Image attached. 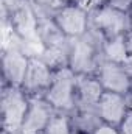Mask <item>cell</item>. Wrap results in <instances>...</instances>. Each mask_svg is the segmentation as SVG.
<instances>
[{"instance_id": "7402d4cb", "label": "cell", "mask_w": 132, "mask_h": 134, "mask_svg": "<svg viewBox=\"0 0 132 134\" xmlns=\"http://www.w3.org/2000/svg\"><path fill=\"white\" fill-rule=\"evenodd\" d=\"M126 13H128V17H129V25H131V28H132V5L129 6V9Z\"/></svg>"}, {"instance_id": "9c48e42d", "label": "cell", "mask_w": 132, "mask_h": 134, "mask_svg": "<svg viewBox=\"0 0 132 134\" xmlns=\"http://www.w3.org/2000/svg\"><path fill=\"white\" fill-rule=\"evenodd\" d=\"M95 111L103 123L120 126L129 114V95L104 91Z\"/></svg>"}, {"instance_id": "e0dca14e", "label": "cell", "mask_w": 132, "mask_h": 134, "mask_svg": "<svg viewBox=\"0 0 132 134\" xmlns=\"http://www.w3.org/2000/svg\"><path fill=\"white\" fill-rule=\"evenodd\" d=\"M93 134H121L120 133V126H113L109 123H101L98 126V130Z\"/></svg>"}, {"instance_id": "7a4b0ae2", "label": "cell", "mask_w": 132, "mask_h": 134, "mask_svg": "<svg viewBox=\"0 0 132 134\" xmlns=\"http://www.w3.org/2000/svg\"><path fill=\"white\" fill-rule=\"evenodd\" d=\"M76 81L78 75L68 67L55 70L51 84L47 89L44 98L56 112L70 114L76 109Z\"/></svg>"}, {"instance_id": "9a60e30c", "label": "cell", "mask_w": 132, "mask_h": 134, "mask_svg": "<svg viewBox=\"0 0 132 134\" xmlns=\"http://www.w3.org/2000/svg\"><path fill=\"white\" fill-rule=\"evenodd\" d=\"M44 134H73L70 125V115L64 112H56Z\"/></svg>"}, {"instance_id": "52a82bcc", "label": "cell", "mask_w": 132, "mask_h": 134, "mask_svg": "<svg viewBox=\"0 0 132 134\" xmlns=\"http://www.w3.org/2000/svg\"><path fill=\"white\" fill-rule=\"evenodd\" d=\"M30 55L20 47H8L2 50V86L22 87L25 80Z\"/></svg>"}, {"instance_id": "cb8c5ba5", "label": "cell", "mask_w": 132, "mask_h": 134, "mask_svg": "<svg viewBox=\"0 0 132 134\" xmlns=\"http://www.w3.org/2000/svg\"><path fill=\"white\" fill-rule=\"evenodd\" d=\"M2 134H17V133H11V131H6V130H2Z\"/></svg>"}, {"instance_id": "d6986e66", "label": "cell", "mask_w": 132, "mask_h": 134, "mask_svg": "<svg viewBox=\"0 0 132 134\" xmlns=\"http://www.w3.org/2000/svg\"><path fill=\"white\" fill-rule=\"evenodd\" d=\"M124 44H126V50L129 55V63H132V28H129L124 33Z\"/></svg>"}, {"instance_id": "ba28073f", "label": "cell", "mask_w": 132, "mask_h": 134, "mask_svg": "<svg viewBox=\"0 0 132 134\" xmlns=\"http://www.w3.org/2000/svg\"><path fill=\"white\" fill-rule=\"evenodd\" d=\"M55 70L40 56H31L25 80L22 83V91L30 97H44L51 84Z\"/></svg>"}, {"instance_id": "7c38bea8", "label": "cell", "mask_w": 132, "mask_h": 134, "mask_svg": "<svg viewBox=\"0 0 132 134\" xmlns=\"http://www.w3.org/2000/svg\"><path fill=\"white\" fill-rule=\"evenodd\" d=\"M70 39H67L59 30V27L55 24L51 17H39L37 22V42L40 48H56L64 47L68 44Z\"/></svg>"}, {"instance_id": "5b68a950", "label": "cell", "mask_w": 132, "mask_h": 134, "mask_svg": "<svg viewBox=\"0 0 132 134\" xmlns=\"http://www.w3.org/2000/svg\"><path fill=\"white\" fill-rule=\"evenodd\" d=\"M67 39L82 37L90 28V11L82 5L65 3L51 16Z\"/></svg>"}, {"instance_id": "8fae6325", "label": "cell", "mask_w": 132, "mask_h": 134, "mask_svg": "<svg viewBox=\"0 0 132 134\" xmlns=\"http://www.w3.org/2000/svg\"><path fill=\"white\" fill-rule=\"evenodd\" d=\"M104 89L97 75H78L76 109H95Z\"/></svg>"}, {"instance_id": "4fadbf2b", "label": "cell", "mask_w": 132, "mask_h": 134, "mask_svg": "<svg viewBox=\"0 0 132 134\" xmlns=\"http://www.w3.org/2000/svg\"><path fill=\"white\" fill-rule=\"evenodd\" d=\"M68 115L73 134H93L103 123L95 109H75Z\"/></svg>"}, {"instance_id": "3957f363", "label": "cell", "mask_w": 132, "mask_h": 134, "mask_svg": "<svg viewBox=\"0 0 132 134\" xmlns=\"http://www.w3.org/2000/svg\"><path fill=\"white\" fill-rule=\"evenodd\" d=\"M30 97L22 91V87L2 86L0 92V117L2 130L20 134L22 123L28 112Z\"/></svg>"}, {"instance_id": "8992f818", "label": "cell", "mask_w": 132, "mask_h": 134, "mask_svg": "<svg viewBox=\"0 0 132 134\" xmlns=\"http://www.w3.org/2000/svg\"><path fill=\"white\" fill-rule=\"evenodd\" d=\"M95 75L104 91L123 95L132 94V72L128 64H118L103 59Z\"/></svg>"}, {"instance_id": "277c9868", "label": "cell", "mask_w": 132, "mask_h": 134, "mask_svg": "<svg viewBox=\"0 0 132 134\" xmlns=\"http://www.w3.org/2000/svg\"><path fill=\"white\" fill-rule=\"evenodd\" d=\"M90 28L98 31L106 41L123 36L131 25L126 11L113 8L107 3L90 9Z\"/></svg>"}, {"instance_id": "44dd1931", "label": "cell", "mask_w": 132, "mask_h": 134, "mask_svg": "<svg viewBox=\"0 0 132 134\" xmlns=\"http://www.w3.org/2000/svg\"><path fill=\"white\" fill-rule=\"evenodd\" d=\"M64 3H73V5H82L84 6V2L86 0H62Z\"/></svg>"}, {"instance_id": "d4e9b609", "label": "cell", "mask_w": 132, "mask_h": 134, "mask_svg": "<svg viewBox=\"0 0 132 134\" xmlns=\"http://www.w3.org/2000/svg\"><path fill=\"white\" fill-rule=\"evenodd\" d=\"M128 66H129V69H131V72H132V63H128Z\"/></svg>"}, {"instance_id": "603a6c76", "label": "cell", "mask_w": 132, "mask_h": 134, "mask_svg": "<svg viewBox=\"0 0 132 134\" xmlns=\"http://www.w3.org/2000/svg\"><path fill=\"white\" fill-rule=\"evenodd\" d=\"M129 111L132 112V94L129 95Z\"/></svg>"}, {"instance_id": "30bf717a", "label": "cell", "mask_w": 132, "mask_h": 134, "mask_svg": "<svg viewBox=\"0 0 132 134\" xmlns=\"http://www.w3.org/2000/svg\"><path fill=\"white\" fill-rule=\"evenodd\" d=\"M56 111L44 97L30 98L28 112L22 123L20 134H44Z\"/></svg>"}, {"instance_id": "ac0fdd59", "label": "cell", "mask_w": 132, "mask_h": 134, "mask_svg": "<svg viewBox=\"0 0 132 134\" xmlns=\"http://www.w3.org/2000/svg\"><path fill=\"white\" fill-rule=\"evenodd\" d=\"M120 133L121 134H132V112L126 115V119L123 120V123L120 125Z\"/></svg>"}, {"instance_id": "5bb4252c", "label": "cell", "mask_w": 132, "mask_h": 134, "mask_svg": "<svg viewBox=\"0 0 132 134\" xmlns=\"http://www.w3.org/2000/svg\"><path fill=\"white\" fill-rule=\"evenodd\" d=\"M103 59L106 61H112V63H118V64H128L129 63V55L126 50V44H124V34L113 37V39H107L103 45Z\"/></svg>"}, {"instance_id": "6da1fadb", "label": "cell", "mask_w": 132, "mask_h": 134, "mask_svg": "<svg viewBox=\"0 0 132 134\" xmlns=\"http://www.w3.org/2000/svg\"><path fill=\"white\" fill-rule=\"evenodd\" d=\"M106 39L89 28L82 37L68 41V69L76 75H95L103 61V45Z\"/></svg>"}, {"instance_id": "2e32d148", "label": "cell", "mask_w": 132, "mask_h": 134, "mask_svg": "<svg viewBox=\"0 0 132 134\" xmlns=\"http://www.w3.org/2000/svg\"><path fill=\"white\" fill-rule=\"evenodd\" d=\"M39 17H51L65 3L62 0H30Z\"/></svg>"}, {"instance_id": "ffe728a7", "label": "cell", "mask_w": 132, "mask_h": 134, "mask_svg": "<svg viewBox=\"0 0 132 134\" xmlns=\"http://www.w3.org/2000/svg\"><path fill=\"white\" fill-rule=\"evenodd\" d=\"M106 3V0H86L84 2V6L90 11V9H93V8H97V6H101V5H104Z\"/></svg>"}]
</instances>
